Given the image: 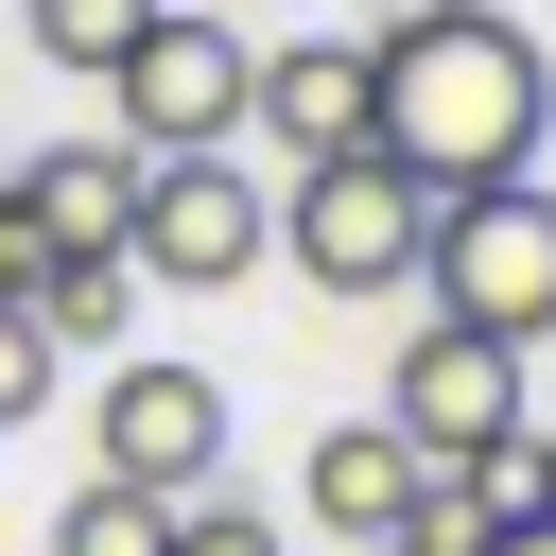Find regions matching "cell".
Masks as SVG:
<instances>
[{"instance_id":"cell-9","label":"cell","mask_w":556,"mask_h":556,"mask_svg":"<svg viewBox=\"0 0 556 556\" xmlns=\"http://www.w3.org/2000/svg\"><path fill=\"white\" fill-rule=\"evenodd\" d=\"M295 504H313L348 556H382V539L417 521V452H400L382 417H330V434H313V469H295Z\"/></svg>"},{"instance_id":"cell-11","label":"cell","mask_w":556,"mask_h":556,"mask_svg":"<svg viewBox=\"0 0 556 556\" xmlns=\"http://www.w3.org/2000/svg\"><path fill=\"white\" fill-rule=\"evenodd\" d=\"M139 295H156V278H139L122 243H35V278H17V313H35L52 348H87V365L139 348Z\"/></svg>"},{"instance_id":"cell-14","label":"cell","mask_w":556,"mask_h":556,"mask_svg":"<svg viewBox=\"0 0 556 556\" xmlns=\"http://www.w3.org/2000/svg\"><path fill=\"white\" fill-rule=\"evenodd\" d=\"M52 382H70V348H52V330L0 295V434H17V417H52Z\"/></svg>"},{"instance_id":"cell-19","label":"cell","mask_w":556,"mask_h":556,"mask_svg":"<svg viewBox=\"0 0 556 556\" xmlns=\"http://www.w3.org/2000/svg\"><path fill=\"white\" fill-rule=\"evenodd\" d=\"M382 556H434V539H382Z\"/></svg>"},{"instance_id":"cell-13","label":"cell","mask_w":556,"mask_h":556,"mask_svg":"<svg viewBox=\"0 0 556 556\" xmlns=\"http://www.w3.org/2000/svg\"><path fill=\"white\" fill-rule=\"evenodd\" d=\"M52 556H174V504H139V486L87 469V486L52 504Z\"/></svg>"},{"instance_id":"cell-3","label":"cell","mask_w":556,"mask_h":556,"mask_svg":"<svg viewBox=\"0 0 556 556\" xmlns=\"http://www.w3.org/2000/svg\"><path fill=\"white\" fill-rule=\"evenodd\" d=\"M417 243H434V191H417L382 139H365V156H313V174L278 191V261H295L313 295H400Z\"/></svg>"},{"instance_id":"cell-8","label":"cell","mask_w":556,"mask_h":556,"mask_svg":"<svg viewBox=\"0 0 556 556\" xmlns=\"http://www.w3.org/2000/svg\"><path fill=\"white\" fill-rule=\"evenodd\" d=\"M243 139H278L295 174L313 156H365V35H278L243 70Z\"/></svg>"},{"instance_id":"cell-5","label":"cell","mask_w":556,"mask_h":556,"mask_svg":"<svg viewBox=\"0 0 556 556\" xmlns=\"http://www.w3.org/2000/svg\"><path fill=\"white\" fill-rule=\"evenodd\" d=\"M87 469H104V486H139V504L226 486V382H208V365H174V348H122V365L87 382Z\"/></svg>"},{"instance_id":"cell-1","label":"cell","mask_w":556,"mask_h":556,"mask_svg":"<svg viewBox=\"0 0 556 556\" xmlns=\"http://www.w3.org/2000/svg\"><path fill=\"white\" fill-rule=\"evenodd\" d=\"M365 139L452 208V191H504L539 174L556 139V52L504 17V0H382L365 17Z\"/></svg>"},{"instance_id":"cell-4","label":"cell","mask_w":556,"mask_h":556,"mask_svg":"<svg viewBox=\"0 0 556 556\" xmlns=\"http://www.w3.org/2000/svg\"><path fill=\"white\" fill-rule=\"evenodd\" d=\"M122 261H139L156 295H226V278H261V261H278V191H261L243 156H139Z\"/></svg>"},{"instance_id":"cell-7","label":"cell","mask_w":556,"mask_h":556,"mask_svg":"<svg viewBox=\"0 0 556 556\" xmlns=\"http://www.w3.org/2000/svg\"><path fill=\"white\" fill-rule=\"evenodd\" d=\"M382 434L417 452V469H452V452H521V348H486V330H417L400 365H382Z\"/></svg>"},{"instance_id":"cell-15","label":"cell","mask_w":556,"mask_h":556,"mask_svg":"<svg viewBox=\"0 0 556 556\" xmlns=\"http://www.w3.org/2000/svg\"><path fill=\"white\" fill-rule=\"evenodd\" d=\"M174 556H295V539H278L243 486H191V504H174Z\"/></svg>"},{"instance_id":"cell-12","label":"cell","mask_w":556,"mask_h":556,"mask_svg":"<svg viewBox=\"0 0 556 556\" xmlns=\"http://www.w3.org/2000/svg\"><path fill=\"white\" fill-rule=\"evenodd\" d=\"M0 17H17V35H35V52L70 70V87H104V70H122L139 35H156V0H0Z\"/></svg>"},{"instance_id":"cell-10","label":"cell","mask_w":556,"mask_h":556,"mask_svg":"<svg viewBox=\"0 0 556 556\" xmlns=\"http://www.w3.org/2000/svg\"><path fill=\"white\" fill-rule=\"evenodd\" d=\"M0 191H17V226H35V243H122V208H139V139H52V156H0Z\"/></svg>"},{"instance_id":"cell-18","label":"cell","mask_w":556,"mask_h":556,"mask_svg":"<svg viewBox=\"0 0 556 556\" xmlns=\"http://www.w3.org/2000/svg\"><path fill=\"white\" fill-rule=\"evenodd\" d=\"M486 556H556V521H539V504H521V521H486Z\"/></svg>"},{"instance_id":"cell-17","label":"cell","mask_w":556,"mask_h":556,"mask_svg":"<svg viewBox=\"0 0 556 556\" xmlns=\"http://www.w3.org/2000/svg\"><path fill=\"white\" fill-rule=\"evenodd\" d=\"M17 278H35V226H17V191H0V295H17Z\"/></svg>"},{"instance_id":"cell-16","label":"cell","mask_w":556,"mask_h":556,"mask_svg":"<svg viewBox=\"0 0 556 556\" xmlns=\"http://www.w3.org/2000/svg\"><path fill=\"white\" fill-rule=\"evenodd\" d=\"M521 504H539V521H556V417H539V434H521Z\"/></svg>"},{"instance_id":"cell-6","label":"cell","mask_w":556,"mask_h":556,"mask_svg":"<svg viewBox=\"0 0 556 556\" xmlns=\"http://www.w3.org/2000/svg\"><path fill=\"white\" fill-rule=\"evenodd\" d=\"M243 70H261V52H243L226 17L156 0V35L104 70V104H122V139H139V156H226V139H243Z\"/></svg>"},{"instance_id":"cell-2","label":"cell","mask_w":556,"mask_h":556,"mask_svg":"<svg viewBox=\"0 0 556 556\" xmlns=\"http://www.w3.org/2000/svg\"><path fill=\"white\" fill-rule=\"evenodd\" d=\"M417 295L452 313V330H486V348H556V191L539 174H504V191H452L434 208V243H417Z\"/></svg>"}]
</instances>
